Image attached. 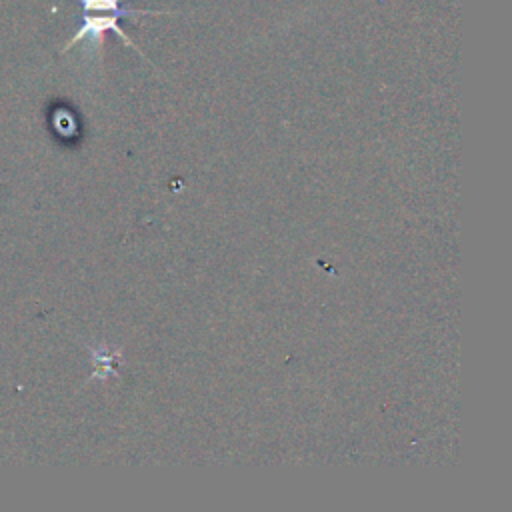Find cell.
Masks as SVG:
<instances>
[{
    "label": "cell",
    "mask_w": 512,
    "mask_h": 512,
    "mask_svg": "<svg viewBox=\"0 0 512 512\" xmlns=\"http://www.w3.org/2000/svg\"><path fill=\"white\" fill-rule=\"evenodd\" d=\"M118 18H126V14H124V12H82V24H80V28L76 30V34L64 44L62 52L70 50L72 46H76L78 42H84V40H88L92 46L100 48V46H102V40H104V34H106V32H114V34L120 36V40H122L126 46L134 48L140 56H144V54L136 48V44L124 34V30L118 26Z\"/></svg>",
    "instance_id": "cell-1"
},
{
    "label": "cell",
    "mask_w": 512,
    "mask_h": 512,
    "mask_svg": "<svg viewBox=\"0 0 512 512\" xmlns=\"http://www.w3.org/2000/svg\"><path fill=\"white\" fill-rule=\"evenodd\" d=\"M82 12H124L126 16L132 14H174L168 10H146V8H120V0H80Z\"/></svg>",
    "instance_id": "cell-2"
}]
</instances>
